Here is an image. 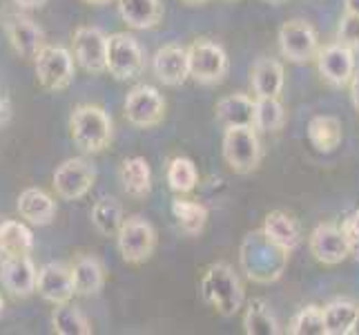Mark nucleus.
Segmentation results:
<instances>
[{
	"instance_id": "f257e3e1",
	"label": "nucleus",
	"mask_w": 359,
	"mask_h": 335,
	"mask_svg": "<svg viewBox=\"0 0 359 335\" xmlns=\"http://www.w3.org/2000/svg\"><path fill=\"white\" fill-rule=\"evenodd\" d=\"M288 257L290 253L268 239L262 228L248 232L239 251V262L245 277L255 284L277 282L288 266Z\"/></svg>"
},
{
	"instance_id": "f03ea898",
	"label": "nucleus",
	"mask_w": 359,
	"mask_h": 335,
	"mask_svg": "<svg viewBox=\"0 0 359 335\" xmlns=\"http://www.w3.org/2000/svg\"><path fill=\"white\" fill-rule=\"evenodd\" d=\"M201 297L219 315L232 317L245 304V289L230 264L215 262L201 275Z\"/></svg>"
},
{
	"instance_id": "7ed1b4c3",
	"label": "nucleus",
	"mask_w": 359,
	"mask_h": 335,
	"mask_svg": "<svg viewBox=\"0 0 359 335\" xmlns=\"http://www.w3.org/2000/svg\"><path fill=\"white\" fill-rule=\"evenodd\" d=\"M69 134L79 150H83L85 155H98L112 143L114 121L101 105L81 103L72 110Z\"/></svg>"
},
{
	"instance_id": "20e7f679",
	"label": "nucleus",
	"mask_w": 359,
	"mask_h": 335,
	"mask_svg": "<svg viewBox=\"0 0 359 335\" xmlns=\"http://www.w3.org/2000/svg\"><path fill=\"white\" fill-rule=\"evenodd\" d=\"M221 155H224L226 166L234 175H250L264 159L262 139L255 126H230L224 128V139H221Z\"/></svg>"
},
{
	"instance_id": "39448f33",
	"label": "nucleus",
	"mask_w": 359,
	"mask_h": 335,
	"mask_svg": "<svg viewBox=\"0 0 359 335\" xmlns=\"http://www.w3.org/2000/svg\"><path fill=\"white\" fill-rule=\"evenodd\" d=\"M188 60H190V79L199 85H217L226 81L230 72V58L226 47L210 41L196 39L188 45Z\"/></svg>"
},
{
	"instance_id": "423d86ee",
	"label": "nucleus",
	"mask_w": 359,
	"mask_h": 335,
	"mask_svg": "<svg viewBox=\"0 0 359 335\" xmlns=\"http://www.w3.org/2000/svg\"><path fill=\"white\" fill-rule=\"evenodd\" d=\"M36 81L47 92H63L67 90L74 74H76V58L74 52L60 45H45L41 54L34 58Z\"/></svg>"
},
{
	"instance_id": "0eeeda50",
	"label": "nucleus",
	"mask_w": 359,
	"mask_h": 335,
	"mask_svg": "<svg viewBox=\"0 0 359 335\" xmlns=\"http://www.w3.org/2000/svg\"><path fill=\"white\" fill-rule=\"evenodd\" d=\"M116 246L123 262L139 266L156 251V228L143 215L126 217L121 230L116 232Z\"/></svg>"
},
{
	"instance_id": "6e6552de",
	"label": "nucleus",
	"mask_w": 359,
	"mask_h": 335,
	"mask_svg": "<svg viewBox=\"0 0 359 335\" xmlns=\"http://www.w3.org/2000/svg\"><path fill=\"white\" fill-rule=\"evenodd\" d=\"M107 72L116 81H134L145 72V52L132 34L107 36Z\"/></svg>"
},
{
	"instance_id": "1a4fd4ad",
	"label": "nucleus",
	"mask_w": 359,
	"mask_h": 335,
	"mask_svg": "<svg viewBox=\"0 0 359 335\" xmlns=\"http://www.w3.org/2000/svg\"><path fill=\"white\" fill-rule=\"evenodd\" d=\"M165 96L161 94L154 85H134L128 92L126 103H123V112H126V119L130 126L139 128V130H150L163 123L165 119Z\"/></svg>"
},
{
	"instance_id": "9d476101",
	"label": "nucleus",
	"mask_w": 359,
	"mask_h": 335,
	"mask_svg": "<svg viewBox=\"0 0 359 335\" xmlns=\"http://www.w3.org/2000/svg\"><path fill=\"white\" fill-rule=\"evenodd\" d=\"M279 52L290 63H311L319 54V34L311 22L304 18H290L279 27L277 34Z\"/></svg>"
},
{
	"instance_id": "9b49d317",
	"label": "nucleus",
	"mask_w": 359,
	"mask_h": 335,
	"mask_svg": "<svg viewBox=\"0 0 359 335\" xmlns=\"http://www.w3.org/2000/svg\"><path fill=\"white\" fill-rule=\"evenodd\" d=\"M52 181H54V190L60 199L76 202V199H83V197L94 188L96 168L88 159L72 157V159H65L63 164L54 170Z\"/></svg>"
},
{
	"instance_id": "f8f14e48",
	"label": "nucleus",
	"mask_w": 359,
	"mask_h": 335,
	"mask_svg": "<svg viewBox=\"0 0 359 335\" xmlns=\"http://www.w3.org/2000/svg\"><path fill=\"white\" fill-rule=\"evenodd\" d=\"M72 52L85 72H107V34L101 27H92V25L79 27L72 36Z\"/></svg>"
},
{
	"instance_id": "ddd939ff",
	"label": "nucleus",
	"mask_w": 359,
	"mask_h": 335,
	"mask_svg": "<svg viewBox=\"0 0 359 335\" xmlns=\"http://www.w3.org/2000/svg\"><path fill=\"white\" fill-rule=\"evenodd\" d=\"M319 77L324 79L330 88H348V83L355 77V52L341 43H328L319 47V54L315 58Z\"/></svg>"
},
{
	"instance_id": "4468645a",
	"label": "nucleus",
	"mask_w": 359,
	"mask_h": 335,
	"mask_svg": "<svg viewBox=\"0 0 359 335\" xmlns=\"http://www.w3.org/2000/svg\"><path fill=\"white\" fill-rule=\"evenodd\" d=\"M308 251L324 266H337L346 262L353 253L341 226L337 223H319L308 237Z\"/></svg>"
},
{
	"instance_id": "2eb2a0df",
	"label": "nucleus",
	"mask_w": 359,
	"mask_h": 335,
	"mask_svg": "<svg viewBox=\"0 0 359 335\" xmlns=\"http://www.w3.org/2000/svg\"><path fill=\"white\" fill-rule=\"evenodd\" d=\"M5 34L14 47V52L27 60H34L41 54L45 43V32L41 25H36L29 16L20 14V11H9L3 20Z\"/></svg>"
},
{
	"instance_id": "dca6fc26",
	"label": "nucleus",
	"mask_w": 359,
	"mask_h": 335,
	"mask_svg": "<svg viewBox=\"0 0 359 335\" xmlns=\"http://www.w3.org/2000/svg\"><path fill=\"white\" fill-rule=\"evenodd\" d=\"M39 268L29 255H3L0 259V284L14 297H29L36 293Z\"/></svg>"
},
{
	"instance_id": "f3484780",
	"label": "nucleus",
	"mask_w": 359,
	"mask_h": 335,
	"mask_svg": "<svg viewBox=\"0 0 359 335\" xmlns=\"http://www.w3.org/2000/svg\"><path fill=\"white\" fill-rule=\"evenodd\" d=\"M152 72L158 83L165 88H181L190 79V60H188V47L179 43H170L156 49L152 56Z\"/></svg>"
},
{
	"instance_id": "a211bd4d",
	"label": "nucleus",
	"mask_w": 359,
	"mask_h": 335,
	"mask_svg": "<svg viewBox=\"0 0 359 335\" xmlns=\"http://www.w3.org/2000/svg\"><path fill=\"white\" fill-rule=\"evenodd\" d=\"M36 293H39L49 304H67L76 295L72 280V268L63 262H47L39 268V282H36Z\"/></svg>"
},
{
	"instance_id": "6ab92c4d",
	"label": "nucleus",
	"mask_w": 359,
	"mask_h": 335,
	"mask_svg": "<svg viewBox=\"0 0 359 335\" xmlns=\"http://www.w3.org/2000/svg\"><path fill=\"white\" fill-rule=\"evenodd\" d=\"M283 88H286V70L283 63L277 58L262 56L255 60V65L250 70V90L255 98H281Z\"/></svg>"
},
{
	"instance_id": "aec40b11",
	"label": "nucleus",
	"mask_w": 359,
	"mask_h": 335,
	"mask_svg": "<svg viewBox=\"0 0 359 335\" xmlns=\"http://www.w3.org/2000/svg\"><path fill=\"white\" fill-rule=\"evenodd\" d=\"M72 280H74V291L81 297H90V295H98L105 287L107 272L103 262L96 255L90 253H79L72 259Z\"/></svg>"
},
{
	"instance_id": "412c9836",
	"label": "nucleus",
	"mask_w": 359,
	"mask_h": 335,
	"mask_svg": "<svg viewBox=\"0 0 359 335\" xmlns=\"http://www.w3.org/2000/svg\"><path fill=\"white\" fill-rule=\"evenodd\" d=\"M118 16L130 29H154L163 20V3L161 0H116Z\"/></svg>"
},
{
	"instance_id": "4be33fe9",
	"label": "nucleus",
	"mask_w": 359,
	"mask_h": 335,
	"mask_svg": "<svg viewBox=\"0 0 359 335\" xmlns=\"http://www.w3.org/2000/svg\"><path fill=\"white\" fill-rule=\"evenodd\" d=\"M54 197L41 188H27L18 197V215L32 226H49L56 217Z\"/></svg>"
},
{
	"instance_id": "5701e85b",
	"label": "nucleus",
	"mask_w": 359,
	"mask_h": 335,
	"mask_svg": "<svg viewBox=\"0 0 359 335\" xmlns=\"http://www.w3.org/2000/svg\"><path fill=\"white\" fill-rule=\"evenodd\" d=\"M215 119L221 128L230 126H252L255 119V96L234 92L219 98L215 105Z\"/></svg>"
},
{
	"instance_id": "b1692460",
	"label": "nucleus",
	"mask_w": 359,
	"mask_h": 335,
	"mask_svg": "<svg viewBox=\"0 0 359 335\" xmlns=\"http://www.w3.org/2000/svg\"><path fill=\"white\" fill-rule=\"evenodd\" d=\"M118 181L128 197L145 199L152 192V168L145 157H128L118 168Z\"/></svg>"
},
{
	"instance_id": "393cba45",
	"label": "nucleus",
	"mask_w": 359,
	"mask_h": 335,
	"mask_svg": "<svg viewBox=\"0 0 359 335\" xmlns=\"http://www.w3.org/2000/svg\"><path fill=\"white\" fill-rule=\"evenodd\" d=\"M306 134H308V141H311V145L315 147L317 152L330 155L341 145L344 126H341V121L337 117L319 114V117H313L311 121H308Z\"/></svg>"
},
{
	"instance_id": "a878e982",
	"label": "nucleus",
	"mask_w": 359,
	"mask_h": 335,
	"mask_svg": "<svg viewBox=\"0 0 359 335\" xmlns=\"http://www.w3.org/2000/svg\"><path fill=\"white\" fill-rule=\"evenodd\" d=\"M262 230L268 235V239H272L288 253H292L294 248L302 244L299 223H297L288 213H283V210H272V213H268Z\"/></svg>"
},
{
	"instance_id": "bb28decb",
	"label": "nucleus",
	"mask_w": 359,
	"mask_h": 335,
	"mask_svg": "<svg viewBox=\"0 0 359 335\" xmlns=\"http://www.w3.org/2000/svg\"><path fill=\"white\" fill-rule=\"evenodd\" d=\"M172 215H175L177 226L185 237H199L210 219V210L201 202L183 199L179 195L172 199Z\"/></svg>"
},
{
	"instance_id": "cd10ccee",
	"label": "nucleus",
	"mask_w": 359,
	"mask_h": 335,
	"mask_svg": "<svg viewBox=\"0 0 359 335\" xmlns=\"http://www.w3.org/2000/svg\"><path fill=\"white\" fill-rule=\"evenodd\" d=\"M243 331H245V335H279L281 324H279L277 315L272 313V308L268 306V302L255 297V300L245 304Z\"/></svg>"
},
{
	"instance_id": "c85d7f7f",
	"label": "nucleus",
	"mask_w": 359,
	"mask_h": 335,
	"mask_svg": "<svg viewBox=\"0 0 359 335\" xmlns=\"http://www.w3.org/2000/svg\"><path fill=\"white\" fill-rule=\"evenodd\" d=\"M90 219H92V226L101 232L103 237H116L123 221H126V210H123L116 197H101V199L92 206Z\"/></svg>"
},
{
	"instance_id": "c756f323",
	"label": "nucleus",
	"mask_w": 359,
	"mask_h": 335,
	"mask_svg": "<svg viewBox=\"0 0 359 335\" xmlns=\"http://www.w3.org/2000/svg\"><path fill=\"white\" fill-rule=\"evenodd\" d=\"M0 248H3V255H32L34 232L27 226V221H0Z\"/></svg>"
},
{
	"instance_id": "7c9ffc66",
	"label": "nucleus",
	"mask_w": 359,
	"mask_h": 335,
	"mask_svg": "<svg viewBox=\"0 0 359 335\" xmlns=\"http://www.w3.org/2000/svg\"><path fill=\"white\" fill-rule=\"evenodd\" d=\"M357 311L359 304L348 300V297H337V300H330L328 304H324L326 335H348Z\"/></svg>"
},
{
	"instance_id": "2f4dec72",
	"label": "nucleus",
	"mask_w": 359,
	"mask_h": 335,
	"mask_svg": "<svg viewBox=\"0 0 359 335\" xmlns=\"http://www.w3.org/2000/svg\"><path fill=\"white\" fill-rule=\"evenodd\" d=\"M165 181L172 192L188 195L199 183V170L190 157H172L165 166Z\"/></svg>"
},
{
	"instance_id": "473e14b6",
	"label": "nucleus",
	"mask_w": 359,
	"mask_h": 335,
	"mask_svg": "<svg viewBox=\"0 0 359 335\" xmlns=\"http://www.w3.org/2000/svg\"><path fill=\"white\" fill-rule=\"evenodd\" d=\"M286 107H283L281 98H272V96H264V98H255V119L252 126L259 132H279L286 126Z\"/></svg>"
},
{
	"instance_id": "72a5a7b5",
	"label": "nucleus",
	"mask_w": 359,
	"mask_h": 335,
	"mask_svg": "<svg viewBox=\"0 0 359 335\" xmlns=\"http://www.w3.org/2000/svg\"><path fill=\"white\" fill-rule=\"evenodd\" d=\"M52 327L54 333L58 335H92L94 329L90 324V320L85 317V313L79 306L67 304H58L52 313Z\"/></svg>"
},
{
	"instance_id": "f704fd0d",
	"label": "nucleus",
	"mask_w": 359,
	"mask_h": 335,
	"mask_svg": "<svg viewBox=\"0 0 359 335\" xmlns=\"http://www.w3.org/2000/svg\"><path fill=\"white\" fill-rule=\"evenodd\" d=\"M290 335H326V322H324V306L306 304L299 308L288 324Z\"/></svg>"
},
{
	"instance_id": "c9c22d12",
	"label": "nucleus",
	"mask_w": 359,
	"mask_h": 335,
	"mask_svg": "<svg viewBox=\"0 0 359 335\" xmlns=\"http://www.w3.org/2000/svg\"><path fill=\"white\" fill-rule=\"evenodd\" d=\"M337 43L351 47L353 52H359V16L344 11L337 25Z\"/></svg>"
},
{
	"instance_id": "e433bc0d",
	"label": "nucleus",
	"mask_w": 359,
	"mask_h": 335,
	"mask_svg": "<svg viewBox=\"0 0 359 335\" xmlns=\"http://www.w3.org/2000/svg\"><path fill=\"white\" fill-rule=\"evenodd\" d=\"M341 230L346 235V239H348L351 253L359 259V210H355V213H351L341 221Z\"/></svg>"
},
{
	"instance_id": "4c0bfd02",
	"label": "nucleus",
	"mask_w": 359,
	"mask_h": 335,
	"mask_svg": "<svg viewBox=\"0 0 359 335\" xmlns=\"http://www.w3.org/2000/svg\"><path fill=\"white\" fill-rule=\"evenodd\" d=\"M9 119H11V103L7 94L0 92V126H7Z\"/></svg>"
},
{
	"instance_id": "58836bf2",
	"label": "nucleus",
	"mask_w": 359,
	"mask_h": 335,
	"mask_svg": "<svg viewBox=\"0 0 359 335\" xmlns=\"http://www.w3.org/2000/svg\"><path fill=\"white\" fill-rule=\"evenodd\" d=\"M348 90H351V101H353V107L359 112V72H355L353 81L348 83Z\"/></svg>"
},
{
	"instance_id": "ea45409f",
	"label": "nucleus",
	"mask_w": 359,
	"mask_h": 335,
	"mask_svg": "<svg viewBox=\"0 0 359 335\" xmlns=\"http://www.w3.org/2000/svg\"><path fill=\"white\" fill-rule=\"evenodd\" d=\"M47 3V0H14V5L18 9H39Z\"/></svg>"
},
{
	"instance_id": "a19ab883",
	"label": "nucleus",
	"mask_w": 359,
	"mask_h": 335,
	"mask_svg": "<svg viewBox=\"0 0 359 335\" xmlns=\"http://www.w3.org/2000/svg\"><path fill=\"white\" fill-rule=\"evenodd\" d=\"M344 11H351V14L359 16V0H344Z\"/></svg>"
},
{
	"instance_id": "79ce46f5",
	"label": "nucleus",
	"mask_w": 359,
	"mask_h": 335,
	"mask_svg": "<svg viewBox=\"0 0 359 335\" xmlns=\"http://www.w3.org/2000/svg\"><path fill=\"white\" fill-rule=\"evenodd\" d=\"M81 3H85V5H92V7H103V5L114 3V0H81Z\"/></svg>"
},
{
	"instance_id": "37998d69",
	"label": "nucleus",
	"mask_w": 359,
	"mask_h": 335,
	"mask_svg": "<svg viewBox=\"0 0 359 335\" xmlns=\"http://www.w3.org/2000/svg\"><path fill=\"white\" fill-rule=\"evenodd\" d=\"M183 5H190V7H199V5H205L208 0H181Z\"/></svg>"
},
{
	"instance_id": "c03bdc74",
	"label": "nucleus",
	"mask_w": 359,
	"mask_h": 335,
	"mask_svg": "<svg viewBox=\"0 0 359 335\" xmlns=\"http://www.w3.org/2000/svg\"><path fill=\"white\" fill-rule=\"evenodd\" d=\"M348 335H359V311H357V317L353 322V327H351V333Z\"/></svg>"
},
{
	"instance_id": "a18cd8bd",
	"label": "nucleus",
	"mask_w": 359,
	"mask_h": 335,
	"mask_svg": "<svg viewBox=\"0 0 359 335\" xmlns=\"http://www.w3.org/2000/svg\"><path fill=\"white\" fill-rule=\"evenodd\" d=\"M5 315V300H3V295H0V317Z\"/></svg>"
},
{
	"instance_id": "49530a36",
	"label": "nucleus",
	"mask_w": 359,
	"mask_h": 335,
	"mask_svg": "<svg viewBox=\"0 0 359 335\" xmlns=\"http://www.w3.org/2000/svg\"><path fill=\"white\" fill-rule=\"evenodd\" d=\"M266 3H270V5H283L286 0H266Z\"/></svg>"
},
{
	"instance_id": "de8ad7c7",
	"label": "nucleus",
	"mask_w": 359,
	"mask_h": 335,
	"mask_svg": "<svg viewBox=\"0 0 359 335\" xmlns=\"http://www.w3.org/2000/svg\"><path fill=\"white\" fill-rule=\"evenodd\" d=\"M0 259H3V248H0Z\"/></svg>"
}]
</instances>
